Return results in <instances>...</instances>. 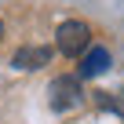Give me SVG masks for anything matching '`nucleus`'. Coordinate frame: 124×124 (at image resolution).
Here are the masks:
<instances>
[{"label": "nucleus", "instance_id": "nucleus-1", "mask_svg": "<svg viewBox=\"0 0 124 124\" xmlns=\"http://www.w3.org/2000/svg\"><path fill=\"white\" fill-rule=\"evenodd\" d=\"M55 40H58V51H62V55L77 58V55H84V51H88V44H91V29H88L84 22L70 18V22H62V26H58Z\"/></svg>", "mask_w": 124, "mask_h": 124}, {"label": "nucleus", "instance_id": "nucleus-2", "mask_svg": "<svg viewBox=\"0 0 124 124\" xmlns=\"http://www.w3.org/2000/svg\"><path fill=\"white\" fill-rule=\"evenodd\" d=\"M47 102L51 109H73L80 102V77H55L47 88Z\"/></svg>", "mask_w": 124, "mask_h": 124}, {"label": "nucleus", "instance_id": "nucleus-3", "mask_svg": "<svg viewBox=\"0 0 124 124\" xmlns=\"http://www.w3.org/2000/svg\"><path fill=\"white\" fill-rule=\"evenodd\" d=\"M47 62H51V47L29 44V47H18V51H15L11 66H15V70H40V66H47Z\"/></svg>", "mask_w": 124, "mask_h": 124}, {"label": "nucleus", "instance_id": "nucleus-4", "mask_svg": "<svg viewBox=\"0 0 124 124\" xmlns=\"http://www.w3.org/2000/svg\"><path fill=\"white\" fill-rule=\"evenodd\" d=\"M106 66H109V51L106 47H88L84 58H80V77H99Z\"/></svg>", "mask_w": 124, "mask_h": 124}, {"label": "nucleus", "instance_id": "nucleus-5", "mask_svg": "<svg viewBox=\"0 0 124 124\" xmlns=\"http://www.w3.org/2000/svg\"><path fill=\"white\" fill-rule=\"evenodd\" d=\"M0 37H4V26H0Z\"/></svg>", "mask_w": 124, "mask_h": 124}]
</instances>
